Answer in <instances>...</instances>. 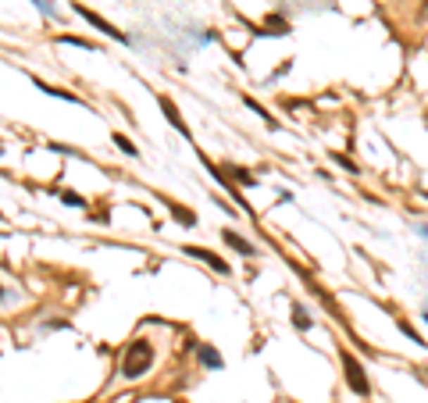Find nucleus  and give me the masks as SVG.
<instances>
[{"instance_id":"obj_1","label":"nucleus","mask_w":428,"mask_h":403,"mask_svg":"<svg viewBox=\"0 0 428 403\" xmlns=\"http://www.w3.org/2000/svg\"><path fill=\"white\" fill-rule=\"evenodd\" d=\"M150 364H153V347L150 342H143V339L129 342V350L122 357V375L125 378H143L150 371Z\"/></svg>"},{"instance_id":"obj_2","label":"nucleus","mask_w":428,"mask_h":403,"mask_svg":"<svg viewBox=\"0 0 428 403\" xmlns=\"http://www.w3.org/2000/svg\"><path fill=\"white\" fill-rule=\"evenodd\" d=\"M343 371H346V385H350L357 396H367V389H371V385H367V375H364V368L353 361V354H346V350H343Z\"/></svg>"},{"instance_id":"obj_3","label":"nucleus","mask_w":428,"mask_h":403,"mask_svg":"<svg viewBox=\"0 0 428 403\" xmlns=\"http://www.w3.org/2000/svg\"><path fill=\"white\" fill-rule=\"evenodd\" d=\"M75 11H79V15H82V18H86V22H93V25H96V29H100V32H107V36H115V39H118V43H125V32H118V29H115V25H111V22H103V18H100V15H93V11H89V8H82V4H75Z\"/></svg>"},{"instance_id":"obj_4","label":"nucleus","mask_w":428,"mask_h":403,"mask_svg":"<svg viewBox=\"0 0 428 403\" xmlns=\"http://www.w3.org/2000/svg\"><path fill=\"white\" fill-rule=\"evenodd\" d=\"M186 254H189V257H200V261H203V264H210V268H218L222 275H229V264H225L218 254H210V250H200V247H186Z\"/></svg>"},{"instance_id":"obj_5","label":"nucleus","mask_w":428,"mask_h":403,"mask_svg":"<svg viewBox=\"0 0 428 403\" xmlns=\"http://www.w3.org/2000/svg\"><path fill=\"white\" fill-rule=\"evenodd\" d=\"M222 236H225V243H229L232 250H239V254H246V257L253 254V247H250V243H246L243 236H236V232H232V228H225V232H222Z\"/></svg>"},{"instance_id":"obj_6","label":"nucleus","mask_w":428,"mask_h":403,"mask_svg":"<svg viewBox=\"0 0 428 403\" xmlns=\"http://www.w3.org/2000/svg\"><path fill=\"white\" fill-rule=\"evenodd\" d=\"M160 107H165V111H168V118H172V125H175L179 132H186V125H182V118H179V111H175V104H172L168 97H160Z\"/></svg>"},{"instance_id":"obj_7","label":"nucleus","mask_w":428,"mask_h":403,"mask_svg":"<svg viewBox=\"0 0 428 403\" xmlns=\"http://www.w3.org/2000/svg\"><path fill=\"white\" fill-rule=\"evenodd\" d=\"M200 357H203V364H207V368H222V357L214 354L210 347H200Z\"/></svg>"},{"instance_id":"obj_8","label":"nucleus","mask_w":428,"mask_h":403,"mask_svg":"<svg viewBox=\"0 0 428 403\" xmlns=\"http://www.w3.org/2000/svg\"><path fill=\"white\" fill-rule=\"evenodd\" d=\"M172 214H175L182 225H193V211H182V207H175V204H172Z\"/></svg>"},{"instance_id":"obj_9","label":"nucleus","mask_w":428,"mask_h":403,"mask_svg":"<svg viewBox=\"0 0 428 403\" xmlns=\"http://www.w3.org/2000/svg\"><path fill=\"white\" fill-rule=\"evenodd\" d=\"M293 321H296V328H310V318H307V311H293Z\"/></svg>"},{"instance_id":"obj_10","label":"nucleus","mask_w":428,"mask_h":403,"mask_svg":"<svg viewBox=\"0 0 428 403\" xmlns=\"http://www.w3.org/2000/svg\"><path fill=\"white\" fill-rule=\"evenodd\" d=\"M115 143H118V147H122V150H125L129 157H136V147H132V143H129L125 136H115Z\"/></svg>"},{"instance_id":"obj_11","label":"nucleus","mask_w":428,"mask_h":403,"mask_svg":"<svg viewBox=\"0 0 428 403\" xmlns=\"http://www.w3.org/2000/svg\"><path fill=\"white\" fill-rule=\"evenodd\" d=\"M232 175H236V179H239V182H246V186H253V182H257V179H253V175H250V171H232Z\"/></svg>"},{"instance_id":"obj_12","label":"nucleus","mask_w":428,"mask_h":403,"mask_svg":"<svg viewBox=\"0 0 428 403\" xmlns=\"http://www.w3.org/2000/svg\"><path fill=\"white\" fill-rule=\"evenodd\" d=\"M421 18H428V0H421Z\"/></svg>"}]
</instances>
